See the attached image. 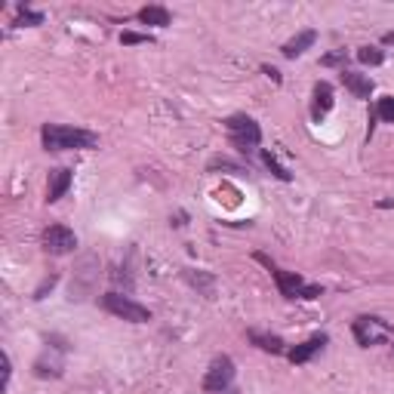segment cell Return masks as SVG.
Instances as JSON below:
<instances>
[{"instance_id":"1","label":"cell","mask_w":394,"mask_h":394,"mask_svg":"<svg viewBox=\"0 0 394 394\" xmlns=\"http://www.w3.org/2000/svg\"><path fill=\"white\" fill-rule=\"evenodd\" d=\"M41 142L46 151H92L99 148V136L80 127H62V123H43Z\"/></svg>"},{"instance_id":"2","label":"cell","mask_w":394,"mask_h":394,"mask_svg":"<svg viewBox=\"0 0 394 394\" xmlns=\"http://www.w3.org/2000/svg\"><path fill=\"white\" fill-rule=\"evenodd\" d=\"M256 259L268 268V272H272V277H274V283H277V290H281L283 299H321L323 296V287H318V283H305L296 272H283V268H277L265 253H256Z\"/></svg>"},{"instance_id":"3","label":"cell","mask_w":394,"mask_h":394,"mask_svg":"<svg viewBox=\"0 0 394 394\" xmlns=\"http://www.w3.org/2000/svg\"><path fill=\"white\" fill-rule=\"evenodd\" d=\"M225 129H228L231 145H234L241 154H253L259 148L262 129H259V123L253 118H246V114H231V118L225 120Z\"/></svg>"},{"instance_id":"4","label":"cell","mask_w":394,"mask_h":394,"mask_svg":"<svg viewBox=\"0 0 394 394\" xmlns=\"http://www.w3.org/2000/svg\"><path fill=\"white\" fill-rule=\"evenodd\" d=\"M102 308H105L108 314H114V318H123V321H129V323H145V321H151V311H148V308L133 302L129 296H120V293H105V296H102Z\"/></svg>"},{"instance_id":"5","label":"cell","mask_w":394,"mask_h":394,"mask_svg":"<svg viewBox=\"0 0 394 394\" xmlns=\"http://www.w3.org/2000/svg\"><path fill=\"white\" fill-rule=\"evenodd\" d=\"M354 339H358V345H364V349H370V345H379L385 342L388 336H394V327L388 321H382V318H358L354 321Z\"/></svg>"},{"instance_id":"6","label":"cell","mask_w":394,"mask_h":394,"mask_svg":"<svg viewBox=\"0 0 394 394\" xmlns=\"http://www.w3.org/2000/svg\"><path fill=\"white\" fill-rule=\"evenodd\" d=\"M231 379H234V360H231L228 354H219L204 376V391H210V394L225 391L231 385Z\"/></svg>"},{"instance_id":"7","label":"cell","mask_w":394,"mask_h":394,"mask_svg":"<svg viewBox=\"0 0 394 394\" xmlns=\"http://www.w3.org/2000/svg\"><path fill=\"white\" fill-rule=\"evenodd\" d=\"M43 250L50 256H65L77 250V234L68 225H50L43 231Z\"/></svg>"},{"instance_id":"8","label":"cell","mask_w":394,"mask_h":394,"mask_svg":"<svg viewBox=\"0 0 394 394\" xmlns=\"http://www.w3.org/2000/svg\"><path fill=\"white\" fill-rule=\"evenodd\" d=\"M71 182H74L71 169H65V167L50 169V185H46V200H50V204H56V200H62V197L68 195V188H71Z\"/></svg>"},{"instance_id":"9","label":"cell","mask_w":394,"mask_h":394,"mask_svg":"<svg viewBox=\"0 0 394 394\" xmlns=\"http://www.w3.org/2000/svg\"><path fill=\"white\" fill-rule=\"evenodd\" d=\"M323 345H327V336L318 333V336H311V339H305V342H299L296 349H290L287 351V358H290V364H308V360L318 354Z\"/></svg>"},{"instance_id":"10","label":"cell","mask_w":394,"mask_h":394,"mask_svg":"<svg viewBox=\"0 0 394 394\" xmlns=\"http://www.w3.org/2000/svg\"><path fill=\"white\" fill-rule=\"evenodd\" d=\"M330 108H333V87H330L327 80H321L318 87H314V102H311V118H314V123H321L323 118H327Z\"/></svg>"},{"instance_id":"11","label":"cell","mask_w":394,"mask_h":394,"mask_svg":"<svg viewBox=\"0 0 394 394\" xmlns=\"http://www.w3.org/2000/svg\"><path fill=\"white\" fill-rule=\"evenodd\" d=\"M342 83L354 99H370V92H373V80H370L367 74H358V71H345L342 68Z\"/></svg>"},{"instance_id":"12","label":"cell","mask_w":394,"mask_h":394,"mask_svg":"<svg viewBox=\"0 0 394 394\" xmlns=\"http://www.w3.org/2000/svg\"><path fill=\"white\" fill-rule=\"evenodd\" d=\"M314 41H318V31H302V34H296L293 41L283 43L281 52H283L287 59H299V56H302V52L308 50V46H314Z\"/></svg>"},{"instance_id":"13","label":"cell","mask_w":394,"mask_h":394,"mask_svg":"<svg viewBox=\"0 0 394 394\" xmlns=\"http://www.w3.org/2000/svg\"><path fill=\"white\" fill-rule=\"evenodd\" d=\"M250 342L256 345V349L262 351H272V354H283L287 351V345H283V339L281 336H272V333H259V330H250Z\"/></svg>"},{"instance_id":"14","label":"cell","mask_w":394,"mask_h":394,"mask_svg":"<svg viewBox=\"0 0 394 394\" xmlns=\"http://www.w3.org/2000/svg\"><path fill=\"white\" fill-rule=\"evenodd\" d=\"M139 22L154 25V28H167L169 25V10H164V6H142V10H139Z\"/></svg>"},{"instance_id":"15","label":"cell","mask_w":394,"mask_h":394,"mask_svg":"<svg viewBox=\"0 0 394 394\" xmlns=\"http://www.w3.org/2000/svg\"><path fill=\"white\" fill-rule=\"evenodd\" d=\"M185 277H188V283L191 287H197V290H204L206 296H213V287H216V281H213V274H206V272H185Z\"/></svg>"},{"instance_id":"16","label":"cell","mask_w":394,"mask_h":394,"mask_svg":"<svg viewBox=\"0 0 394 394\" xmlns=\"http://www.w3.org/2000/svg\"><path fill=\"white\" fill-rule=\"evenodd\" d=\"M358 62H360V65H382L385 52L379 50V46H360V50H358Z\"/></svg>"},{"instance_id":"17","label":"cell","mask_w":394,"mask_h":394,"mask_svg":"<svg viewBox=\"0 0 394 394\" xmlns=\"http://www.w3.org/2000/svg\"><path fill=\"white\" fill-rule=\"evenodd\" d=\"M262 160H265V167L272 169V173H274L281 182H290V179H293V173H290V169H283V167H281V160H277L272 151H262Z\"/></svg>"},{"instance_id":"18","label":"cell","mask_w":394,"mask_h":394,"mask_svg":"<svg viewBox=\"0 0 394 394\" xmlns=\"http://www.w3.org/2000/svg\"><path fill=\"white\" fill-rule=\"evenodd\" d=\"M376 118L385 123H394V96H382L379 105H376Z\"/></svg>"},{"instance_id":"19","label":"cell","mask_w":394,"mask_h":394,"mask_svg":"<svg viewBox=\"0 0 394 394\" xmlns=\"http://www.w3.org/2000/svg\"><path fill=\"white\" fill-rule=\"evenodd\" d=\"M15 25H43V13H34V10H28V6H19Z\"/></svg>"},{"instance_id":"20","label":"cell","mask_w":394,"mask_h":394,"mask_svg":"<svg viewBox=\"0 0 394 394\" xmlns=\"http://www.w3.org/2000/svg\"><path fill=\"white\" fill-rule=\"evenodd\" d=\"M123 46H133V43H151V34H136V31H123L120 34Z\"/></svg>"},{"instance_id":"21","label":"cell","mask_w":394,"mask_h":394,"mask_svg":"<svg viewBox=\"0 0 394 394\" xmlns=\"http://www.w3.org/2000/svg\"><path fill=\"white\" fill-rule=\"evenodd\" d=\"M56 281H59V277H56V274H50V277H46V281L41 283V287H37V290H34V299H43V296H46V293H50L52 287H56Z\"/></svg>"},{"instance_id":"22","label":"cell","mask_w":394,"mask_h":394,"mask_svg":"<svg viewBox=\"0 0 394 394\" xmlns=\"http://www.w3.org/2000/svg\"><path fill=\"white\" fill-rule=\"evenodd\" d=\"M262 71H265L268 77H272L274 83H281V71H277V68H272V65H262Z\"/></svg>"},{"instance_id":"23","label":"cell","mask_w":394,"mask_h":394,"mask_svg":"<svg viewBox=\"0 0 394 394\" xmlns=\"http://www.w3.org/2000/svg\"><path fill=\"white\" fill-rule=\"evenodd\" d=\"M339 62H345L342 52H336V56H327V59H323V65H339Z\"/></svg>"},{"instance_id":"24","label":"cell","mask_w":394,"mask_h":394,"mask_svg":"<svg viewBox=\"0 0 394 394\" xmlns=\"http://www.w3.org/2000/svg\"><path fill=\"white\" fill-rule=\"evenodd\" d=\"M173 225H176V228L185 225V213H176V222H173Z\"/></svg>"}]
</instances>
